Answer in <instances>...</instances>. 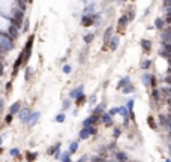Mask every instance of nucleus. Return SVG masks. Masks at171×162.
Returning <instances> with one entry per match:
<instances>
[{
    "mask_svg": "<svg viewBox=\"0 0 171 162\" xmlns=\"http://www.w3.org/2000/svg\"><path fill=\"white\" fill-rule=\"evenodd\" d=\"M20 111H21V102H20V101L14 102V104L9 107V113H11V114H18Z\"/></svg>",
    "mask_w": 171,
    "mask_h": 162,
    "instance_id": "obj_18",
    "label": "nucleus"
},
{
    "mask_svg": "<svg viewBox=\"0 0 171 162\" xmlns=\"http://www.w3.org/2000/svg\"><path fill=\"white\" fill-rule=\"evenodd\" d=\"M33 42H35V35H30V36L27 38V41H26V45H24L23 51H21V56H23V59H24V65L29 62V59H30V56H32Z\"/></svg>",
    "mask_w": 171,
    "mask_h": 162,
    "instance_id": "obj_1",
    "label": "nucleus"
},
{
    "mask_svg": "<svg viewBox=\"0 0 171 162\" xmlns=\"http://www.w3.org/2000/svg\"><path fill=\"white\" fill-rule=\"evenodd\" d=\"M60 146H62V143H57V144H54V146H51L50 149H48V150H47V153H48V155H53V156H54V153L57 152V149H60Z\"/></svg>",
    "mask_w": 171,
    "mask_h": 162,
    "instance_id": "obj_27",
    "label": "nucleus"
},
{
    "mask_svg": "<svg viewBox=\"0 0 171 162\" xmlns=\"http://www.w3.org/2000/svg\"><path fill=\"white\" fill-rule=\"evenodd\" d=\"M12 120H14V114L8 113V114H6V117H5V123H6V125H11Z\"/></svg>",
    "mask_w": 171,
    "mask_h": 162,
    "instance_id": "obj_33",
    "label": "nucleus"
},
{
    "mask_svg": "<svg viewBox=\"0 0 171 162\" xmlns=\"http://www.w3.org/2000/svg\"><path fill=\"white\" fill-rule=\"evenodd\" d=\"M81 95H84V84H81V86H78V87H75V89H72V90L69 92V99H77V98H80Z\"/></svg>",
    "mask_w": 171,
    "mask_h": 162,
    "instance_id": "obj_5",
    "label": "nucleus"
},
{
    "mask_svg": "<svg viewBox=\"0 0 171 162\" xmlns=\"http://www.w3.org/2000/svg\"><path fill=\"white\" fill-rule=\"evenodd\" d=\"M147 125H149V128H150V129L158 131V125H156V120H155L153 116H149V117H147Z\"/></svg>",
    "mask_w": 171,
    "mask_h": 162,
    "instance_id": "obj_22",
    "label": "nucleus"
},
{
    "mask_svg": "<svg viewBox=\"0 0 171 162\" xmlns=\"http://www.w3.org/2000/svg\"><path fill=\"white\" fill-rule=\"evenodd\" d=\"M95 20H96V15H93V14H84L83 18H81V26L90 27V26H93V23H96Z\"/></svg>",
    "mask_w": 171,
    "mask_h": 162,
    "instance_id": "obj_4",
    "label": "nucleus"
},
{
    "mask_svg": "<svg viewBox=\"0 0 171 162\" xmlns=\"http://www.w3.org/2000/svg\"><path fill=\"white\" fill-rule=\"evenodd\" d=\"M36 158H38V155H36V153H32V152H26V159H27V162H33Z\"/></svg>",
    "mask_w": 171,
    "mask_h": 162,
    "instance_id": "obj_28",
    "label": "nucleus"
},
{
    "mask_svg": "<svg viewBox=\"0 0 171 162\" xmlns=\"http://www.w3.org/2000/svg\"><path fill=\"white\" fill-rule=\"evenodd\" d=\"M71 72H72L71 65H65V66H63V74H71Z\"/></svg>",
    "mask_w": 171,
    "mask_h": 162,
    "instance_id": "obj_41",
    "label": "nucleus"
},
{
    "mask_svg": "<svg viewBox=\"0 0 171 162\" xmlns=\"http://www.w3.org/2000/svg\"><path fill=\"white\" fill-rule=\"evenodd\" d=\"M89 131H90V135H96L98 134V128L96 126H87Z\"/></svg>",
    "mask_w": 171,
    "mask_h": 162,
    "instance_id": "obj_43",
    "label": "nucleus"
},
{
    "mask_svg": "<svg viewBox=\"0 0 171 162\" xmlns=\"http://www.w3.org/2000/svg\"><path fill=\"white\" fill-rule=\"evenodd\" d=\"M90 102H92V104H95V102H96V98H95V96H92V98H90Z\"/></svg>",
    "mask_w": 171,
    "mask_h": 162,
    "instance_id": "obj_49",
    "label": "nucleus"
},
{
    "mask_svg": "<svg viewBox=\"0 0 171 162\" xmlns=\"http://www.w3.org/2000/svg\"><path fill=\"white\" fill-rule=\"evenodd\" d=\"M119 42H120V38H119V36H113V38H111V41L108 42V45H110L108 48H110L111 51L117 50V47H119Z\"/></svg>",
    "mask_w": 171,
    "mask_h": 162,
    "instance_id": "obj_15",
    "label": "nucleus"
},
{
    "mask_svg": "<svg viewBox=\"0 0 171 162\" xmlns=\"http://www.w3.org/2000/svg\"><path fill=\"white\" fill-rule=\"evenodd\" d=\"M84 161H86V156H84V158H81V159H80L78 162H84Z\"/></svg>",
    "mask_w": 171,
    "mask_h": 162,
    "instance_id": "obj_50",
    "label": "nucleus"
},
{
    "mask_svg": "<svg viewBox=\"0 0 171 162\" xmlns=\"http://www.w3.org/2000/svg\"><path fill=\"white\" fill-rule=\"evenodd\" d=\"M165 24H167V21L162 20V18H156V21H155V27H156L158 30H164V29H165Z\"/></svg>",
    "mask_w": 171,
    "mask_h": 162,
    "instance_id": "obj_21",
    "label": "nucleus"
},
{
    "mask_svg": "<svg viewBox=\"0 0 171 162\" xmlns=\"http://www.w3.org/2000/svg\"><path fill=\"white\" fill-rule=\"evenodd\" d=\"M3 153V149H2V146H0V155H2Z\"/></svg>",
    "mask_w": 171,
    "mask_h": 162,
    "instance_id": "obj_51",
    "label": "nucleus"
},
{
    "mask_svg": "<svg viewBox=\"0 0 171 162\" xmlns=\"http://www.w3.org/2000/svg\"><path fill=\"white\" fill-rule=\"evenodd\" d=\"M150 87H152V89H156V87H158V78H156V75H152V84H150Z\"/></svg>",
    "mask_w": 171,
    "mask_h": 162,
    "instance_id": "obj_37",
    "label": "nucleus"
},
{
    "mask_svg": "<svg viewBox=\"0 0 171 162\" xmlns=\"http://www.w3.org/2000/svg\"><path fill=\"white\" fill-rule=\"evenodd\" d=\"M126 108H128L129 114H131V113H134V99H129V101L126 102Z\"/></svg>",
    "mask_w": 171,
    "mask_h": 162,
    "instance_id": "obj_32",
    "label": "nucleus"
},
{
    "mask_svg": "<svg viewBox=\"0 0 171 162\" xmlns=\"http://www.w3.org/2000/svg\"><path fill=\"white\" fill-rule=\"evenodd\" d=\"M71 105H72V104H71V99H65V101H63V105H62L63 111H66V110H68Z\"/></svg>",
    "mask_w": 171,
    "mask_h": 162,
    "instance_id": "obj_35",
    "label": "nucleus"
},
{
    "mask_svg": "<svg viewBox=\"0 0 171 162\" xmlns=\"http://www.w3.org/2000/svg\"><path fill=\"white\" fill-rule=\"evenodd\" d=\"M39 117H41V113L39 111H33L32 114H30V119H29V122H27V125L32 128V126H35L36 123H38V120H39Z\"/></svg>",
    "mask_w": 171,
    "mask_h": 162,
    "instance_id": "obj_11",
    "label": "nucleus"
},
{
    "mask_svg": "<svg viewBox=\"0 0 171 162\" xmlns=\"http://www.w3.org/2000/svg\"><path fill=\"white\" fill-rule=\"evenodd\" d=\"M104 110H105V105H104V104H98V105L93 108L92 116H99V117H102V114L105 113Z\"/></svg>",
    "mask_w": 171,
    "mask_h": 162,
    "instance_id": "obj_13",
    "label": "nucleus"
},
{
    "mask_svg": "<svg viewBox=\"0 0 171 162\" xmlns=\"http://www.w3.org/2000/svg\"><path fill=\"white\" fill-rule=\"evenodd\" d=\"M128 84H131V77H129V75L123 77V78H122V80L119 81V84H117V89H119V90H122L123 87H126Z\"/></svg>",
    "mask_w": 171,
    "mask_h": 162,
    "instance_id": "obj_17",
    "label": "nucleus"
},
{
    "mask_svg": "<svg viewBox=\"0 0 171 162\" xmlns=\"http://www.w3.org/2000/svg\"><path fill=\"white\" fill-rule=\"evenodd\" d=\"M170 155H171V144H170Z\"/></svg>",
    "mask_w": 171,
    "mask_h": 162,
    "instance_id": "obj_53",
    "label": "nucleus"
},
{
    "mask_svg": "<svg viewBox=\"0 0 171 162\" xmlns=\"http://www.w3.org/2000/svg\"><path fill=\"white\" fill-rule=\"evenodd\" d=\"M32 2H33V0H29V3H32Z\"/></svg>",
    "mask_w": 171,
    "mask_h": 162,
    "instance_id": "obj_54",
    "label": "nucleus"
},
{
    "mask_svg": "<svg viewBox=\"0 0 171 162\" xmlns=\"http://www.w3.org/2000/svg\"><path fill=\"white\" fill-rule=\"evenodd\" d=\"M32 72H33V69L32 68H26V81H29L30 78H32Z\"/></svg>",
    "mask_w": 171,
    "mask_h": 162,
    "instance_id": "obj_34",
    "label": "nucleus"
},
{
    "mask_svg": "<svg viewBox=\"0 0 171 162\" xmlns=\"http://www.w3.org/2000/svg\"><path fill=\"white\" fill-rule=\"evenodd\" d=\"M78 137L81 138V140H87L89 137H92V135H90V131H89V128H87V126H83V129L78 132Z\"/></svg>",
    "mask_w": 171,
    "mask_h": 162,
    "instance_id": "obj_20",
    "label": "nucleus"
},
{
    "mask_svg": "<svg viewBox=\"0 0 171 162\" xmlns=\"http://www.w3.org/2000/svg\"><path fill=\"white\" fill-rule=\"evenodd\" d=\"M9 155H11L12 158H18V155H20V150H18V149H11V150H9Z\"/></svg>",
    "mask_w": 171,
    "mask_h": 162,
    "instance_id": "obj_38",
    "label": "nucleus"
},
{
    "mask_svg": "<svg viewBox=\"0 0 171 162\" xmlns=\"http://www.w3.org/2000/svg\"><path fill=\"white\" fill-rule=\"evenodd\" d=\"M108 113H110L111 116H116V114H119V107H116V108H111Z\"/></svg>",
    "mask_w": 171,
    "mask_h": 162,
    "instance_id": "obj_44",
    "label": "nucleus"
},
{
    "mask_svg": "<svg viewBox=\"0 0 171 162\" xmlns=\"http://www.w3.org/2000/svg\"><path fill=\"white\" fill-rule=\"evenodd\" d=\"M11 90H12V81L6 83V86H5V92H6V95H9V93H11Z\"/></svg>",
    "mask_w": 171,
    "mask_h": 162,
    "instance_id": "obj_39",
    "label": "nucleus"
},
{
    "mask_svg": "<svg viewBox=\"0 0 171 162\" xmlns=\"http://www.w3.org/2000/svg\"><path fill=\"white\" fill-rule=\"evenodd\" d=\"M129 21H131V20H129V17H128V15H122V17H120V20L117 21V32H119L120 35L125 32L126 26L129 24Z\"/></svg>",
    "mask_w": 171,
    "mask_h": 162,
    "instance_id": "obj_3",
    "label": "nucleus"
},
{
    "mask_svg": "<svg viewBox=\"0 0 171 162\" xmlns=\"http://www.w3.org/2000/svg\"><path fill=\"white\" fill-rule=\"evenodd\" d=\"M86 101H87V96H86V95H81L80 98L75 99V105H77V107H81V105L86 104Z\"/></svg>",
    "mask_w": 171,
    "mask_h": 162,
    "instance_id": "obj_26",
    "label": "nucleus"
},
{
    "mask_svg": "<svg viewBox=\"0 0 171 162\" xmlns=\"http://www.w3.org/2000/svg\"><path fill=\"white\" fill-rule=\"evenodd\" d=\"M65 119H66V116H65L63 113H59V114L56 116V117H54V120H56V122H59V123H63V122H65Z\"/></svg>",
    "mask_w": 171,
    "mask_h": 162,
    "instance_id": "obj_31",
    "label": "nucleus"
},
{
    "mask_svg": "<svg viewBox=\"0 0 171 162\" xmlns=\"http://www.w3.org/2000/svg\"><path fill=\"white\" fill-rule=\"evenodd\" d=\"M120 134H122V129H120V128H116V129L113 131V137H114V138H119Z\"/></svg>",
    "mask_w": 171,
    "mask_h": 162,
    "instance_id": "obj_42",
    "label": "nucleus"
},
{
    "mask_svg": "<svg viewBox=\"0 0 171 162\" xmlns=\"http://www.w3.org/2000/svg\"><path fill=\"white\" fill-rule=\"evenodd\" d=\"M111 38H113V27H108V29L105 30V33H104V42H105L104 50L107 48V45H108V42L111 41Z\"/></svg>",
    "mask_w": 171,
    "mask_h": 162,
    "instance_id": "obj_16",
    "label": "nucleus"
},
{
    "mask_svg": "<svg viewBox=\"0 0 171 162\" xmlns=\"http://www.w3.org/2000/svg\"><path fill=\"white\" fill-rule=\"evenodd\" d=\"M101 120H102V123H104L107 128H111V126L114 125L113 116H111L110 113H104V114H102V117H101Z\"/></svg>",
    "mask_w": 171,
    "mask_h": 162,
    "instance_id": "obj_9",
    "label": "nucleus"
},
{
    "mask_svg": "<svg viewBox=\"0 0 171 162\" xmlns=\"http://www.w3.org/2000/svg\"><path fill=\"white\" fill-rule=\"evenodd\" d=\"M2 141H3V138H2V137H0V146H2Z\"/></svg>",
    "mask_w": 171,
    "mask_h": 162,
    "instance_id": "obj_52",
    "label": "nucleus"
},
{
    "mask_svg": "<svg viewBox=\"0 0 171 162\" xmlns=\"http://www.w3.org/2000/svg\"><path fill=\"white\" fill-rule=\"evenodd\" d=\"M141 81H143V84L146 86V87H150V84H152V74H143V77H141Z\"/></svg>",
    "mask_w": 171,
    "mask_h": 162,
    "instance_id": "obj_19",
    "label": "nucleus"
},
{
    "mask_svg": "<svg viewBox=\"0 0 171 162\" xmlns=\"http://www.w3.org/2000/svg\"><path fill=\"white\" fill-rule=\"evenodd\" d=\"M99 119H101L99 116H90V117L83 120V126H95L98 122H99Z\"/></svg>",
    "mask_w": 171,
    "mask_h": 162,
    "instance_id": "obj_10",
    "label": "nucleus"
},
{
    "mask_svg": "<svg viewBox=\"0 0 171 162\" xmlns=\"http://www.w3.org/2000/svg\"><path fill=\"white\" fill-rule=\"evenodd\" d=\"M54 158H56V159H60V158H62V156H60V149H57V152L54 153Z\"/></svg>",
    "mask_w": 171,
    "mask_h": 162,
    "instance_id": "obj_47",
    "label": "nucleus"
},
{
    "mask_svg": "<svg viewBox=\"0 0 171 162\" xmlns=\"http://www.w3.org/2000/svg\"><path fill=\"white\" fill-rule=\"evenodd\" d=\"M161 45H162L161 48H164L167 53H170V54H171V44H161Z\"/></svg>",
    "mask_w": 171,
    "mask_h": 162,
    "instance_id": "obj_40",
    "label": "nucleus"
},
{
    "mask_svg": "<svg viewBox=\"0 0 171 162\" xmlns=\"http://www.w3.org/2000/svg\"><path fill=\"white\" fill-rule=\"evenodd\" d=\"M62 162H72V159H71V153L69 152H65L63 155H62Z\"/></svg>",
    "mask_w": 171,
    "mask_h": 162,
    "instance_id": "obj_30",
    "label": "nucleus"
},
{
    "mask_svg": "<svg viewBox=\"0 0 171 162\" xmlns=\"http://www.w3.org/2000/svg\"><path fill=\"white\" fill-rule=\"evenodd\" d=\"M21 65H24V59H23V56H21V53H20V56L17 57V60L14 62V66H12V77H15V75L18 74Z\"/></svg>",
    "mask_w": 171,
    "mask_h": 162,
    "instance_id": "obj_7",
    "label": "nucleus"
},
{
    "mask_svg": "<svg viewBox=\"0 0 171 162\" xmlns=\"http://www.w3.org/2000/svg\"><path fill=\"white\" fill-rule=\"evenodd\" d=\"M140 45H141V50H143L146 54H150V51H152V41H149V39H141Z\"/></svg>",
    "mask_w": 171,
    "mask_h": 162,
    "instance_id": "obj_8",
    "label": "nucleus"
},
{
    "mask_svg": "<svg viewBox=\"0 0 171 162\" xmlns=\"http://www.w3.org/2000/svg\"><path fill=\"white\" fill-rule=\"evenodd\" d=\"M24 21H26V20H24V11L15 9L14 14H12V17H11V24L15 26V27H18V29H21Z\"/></svg>",
    "mask_w": 171,
    "mask_h": 162,
    "instance_id": "obj_2",
    "label": "nucleus"
},
{
    "mask_svg": "<svg viewBox=\"0 0 171 162\" xmlns=\"http://www.w3.org/2000/svg\"><path fill=\"white\" fill-rule=\"evenodd\" d=\"M30 114H32V111H30L29 108H21V111L18 113V119H20L23 123H27L29 119H30Z\"/></svg>",
    "mask_w": 171,
    "mask_h": 162,
    "instance_id": "obj_6",
    "label": "nucleus"
},
{
    "mask_svg": "<svg viewBox=\"0 0 171 162\" xmlns=\"http://www.w3.org/2000/svg\"><path fill=\"white\" fill-rule=\"evenodd\" d=\"M77 150H78V143H77V141H72V143L69 144L68 152H69L71 155H74V153H77Z\"/></svg>",
    "mask_w": 171,
    "mask_h": 162,
    "instance_id": "obj_25",
    "label": "nucleus"
},
{
    "mask_svg": "<svg viewBox=\"0 0 171 162\" xmlns=\"http://www.w3.org/2000/svg\"><path fill=\"white\" fill-rule=\"evenodd\" d=\"M24 2H29V0H24Z\"/></svg>",
    "mask_w": 171,
    "mask_h": 162,
    "instance_id": "obj_55",
    "label": "nucleus"
},
{
    "mask_svg": "<svg viewBox=\"0 0 171 162\" xmlns=\"http://www.w3.org/2000/svg\"><path fill=\"white\" fill-rule=\"evenodd\" d=\"M3 110H5V99H0V114L3 113Z\"/></svg>",
    "mask_w": 171,
    "mask_h": 162,
    "instance_id": "obj_45",
    "label": "nucleus"
},
{
    "mask_svg": "<svg viewBox=\"0 0 171 162\" xmlns=\"http://www.w3.org/2000/svg\"><path fill=\"white\" fill-rule=\"evenodd\" d=\"M164 95H162V92H161V89H152V99H153V102L155 104H158L159 101H161V98H162Z\"/></svg>",
    "mask_w": 171,
    "mask_h": 162,
    "instance_id": "obj_12",
    "label": "nucleus"
},
{
    "mask_svg": "<svg viewBox=\"0 0 171 162\" xmlns=\"http://www.w3.org/2000/svg\"><path fill=\"white\" fill-rule=\"evenodd\" d=\"M3 68H5V66H3V62H2V59H0V77L3 75Z\"/></svg>",
    "mask_w": 171,
    "mask_h": 162,
    "instance_id": "obj_46",
    "label": "nucleus"
},
{
    "mask_svg": "<svg viewBox=\"0 0 171 162\" xmlns=\"http://www.w3.org/2000/svg\"><path fill=\"white\" fill-rule=\"evenodd\" d=\"M116 158H117V161H120V162H128V155H126L125 152H117V153H116Z\"/></svg>",
    "mask_w": 171,
    "mask_h": 162,
    "instance_id": "obj_24",
    "label": "nucleus"
},
{
    "mask_svg": "<svg viewBox=\"0 0 171 162\" xmlns=\"http://www.w3.org/2000/svg\"><path fill=\"white\" fill-rule=\"evenodd\" d=\"M23 30H24V32L29 30V21H27V20H26V23H24V29H23Z\"/></svg>",
    "mask_w": 171,
    "mask_h": 162,
    "instance_id": "obj_48",
    "label": "nucleus"
},
{
    "mask_svg": "<svg viewBox=\"0 0 171 162\" xmlns=\"http://www.w3.org/2000/svg\"><path fill=\"white\" fill-rule=\"evenodd\" d=\"M152 65H153V62H152L150 59H143V60L140 62V68L143 69V71H147V69H150Z\"/></svg>",
    "mask_w": 171,
    "mask_h": 162,
    "instance_id": "obj_14",
    "label": "nucleus"
},
{
    "mask_svg": "<svg viewBox=\"0 0 171 162\" xmlns=\"http://www.w3.org/2000/svg\"><path fill=\"white\" fill-rule=\"evenodd\" d=\"M162 81H164V83L170 87V86H171V74H167V75L164 77V80H162Z\"/></svg>",
    "mask_w": 171,
    "mask_h": 162,
    "instance_id": "obj_36",
    "label": "nucleus"
},
{
    "mask_svg": "<svg viewBox=\"0 0 171 162\" xmlns=\"http://www.w3.org/2000/svg\"><path fill=\"white\" fill-rule=\"evenodd\" d=\"M122 90H123V95H129V93H134V92H135V86L131 83V84H128L126 87H123Z\"/></svg>",
    "mask_w": 171,
    "mask_h": 162,
    "instance_id": "obj_23",
    "label": "nucleus"
},
{
    "mask_svg": "<svg viewBox=\"0 0 171 162\" xmlns=\"http://www.w3.org/2000/svg\"><path fill=\"white\" fill-rule=\"evenodd\" d=\"M93 39H95V33H89V35H86L84 38H83V41L89 45L90 42H93Z\"/></svg>",
    "mask_w": 171,
    "mask_h": 162,
    "instance_id": "obj_29",
    "label": "nucleus"
}]
</instances>
